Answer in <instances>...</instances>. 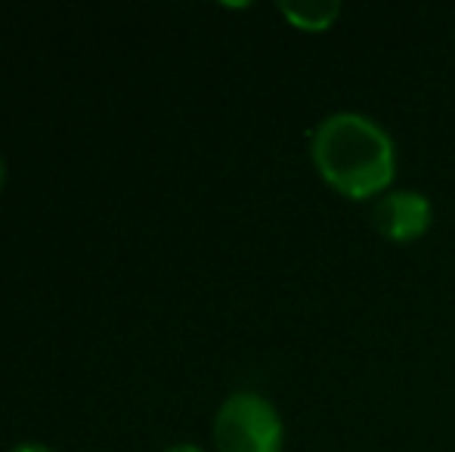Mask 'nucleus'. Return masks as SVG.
Masks as SVG:
<instances>
[{
  "mask_svg": "<svg viewBox=\"0 0 455 452\" xmlns=\"http://www.w3.org/2000/svg\"><path fill=\"white\" fill-rule=\"evenodd\" d=\"M371 226L387 242H415L431 226V202L415 189H396L375 202Z\"/></svg>",
  "mask_w": 455,
  "mask_h": 452,
  "instance_id": "nucleus-3",
  "label": "nucleus"
},
{
  "mask_svg": "<svg viewBox=\"0 0 455 452\" xmlns=\"http://www.w3.org/2000/svg\"><path fill=\"white\" fill-rule=\"evenodd\" d=\"M310 152L319 177L347 199H371L394 180V139L363 112H335L319 121Z\"/></svg>",
  "mask_w": 455,
  "mask_h": 452,
  "instance_id": "nucleus-1",
  "label": "nucleus"
},
{
  "mask_svg": "<svg viewBox=\"0 0 455 452\" xmlns=\"http://www.w3.org/2000/svg\"><path fill=\"white\" fill-rule=\"evenodd\" d=\"M285 428L267 397L254 391H235L214 416L217 452H282Z\"/></svg>",
  "mask_w": 455,
  "mask_h": 452,
  "instance_id": "nucleus-2",
  "label": "nucleus"
},
{
  "mask_svg": "<svg viewBox=\"0 0 455 452\" xmlns=\"http://www.w3.org/2000/svg\"><path fill=\"white\" fill-rule=\"evenodd\" d=\"M4 180H6V168H4V158H0V189H4Z\"/></svg>",
  "mask_w": 455,
  "mask_h": 452,
  "instance_id": "nucleus-7",
  "label": "nucleus"
},
{
  "mask_svg": "<svg viewBox=\"0 0 455 452\" xmlns=\"http://www.w3.org/2000/svg\"><path fill=\"white\" fill-rule=\"evenodd\" d=\"M162 452H204L202 447H196V443H174V447L162 449Z\"/></svg>",
  "mask_w": 455,
  "mask_h": 452,
  "instance_id": "nucleus-6",
  "label": "nucleus"
},
{
  "mask_svg": "<svg viewBox=\"0 0 455 452\" xmlns=\"http://www.w3.org/2000/svg\"><path fill=\"white\" fill-rule=\"evenodd\" d=\"M279 12L300 31H325L335 25L341 6L335 0H307V4H279Z\"/></svg>",
  "mask_w": 455,
  "mask_h": 452,
  "instance_id": "nucleus-4",
  "label": "nucleus"
},
{
  "mask_svg": "<svg viewBox=\"0 0 455 452\" xmlns=\"http://www.w3.org/2000/svg\"><path fill=\"white\" fill-rule=\"evenodd\" d=\"M10 452H56L53 447H47V443H37V440H25V443H16Z\"/></svg>",
  "mask_w": 455,
  "mask_h": 452,
  "instance_id": "nucleus-5",
  "label": "nucleus"
}]
</instances>
